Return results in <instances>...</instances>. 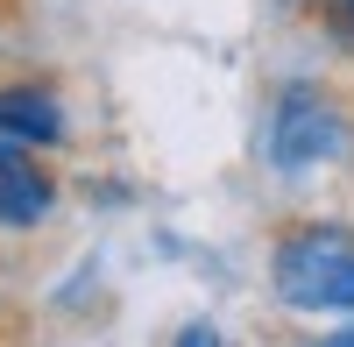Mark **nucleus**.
<instances>
[{"mask_svg":"<svg viewBox=\"0 0 354 347\" xmlns=\"http://www.w3.org/2000/svg\"><path fill=\"white\" fill-rule=\"evenodd\" d=\"M262 163L277 170L283 185L326 178V170L354 163V106L319 78H283L270 113H262Z\"/></svg>","mask_w":354,"mask_h":347,"instance_id":"1","label":"nucleus"},{"mask_svg":"<svg viewBox=\"0 0 354 347\" xmlns=\"http://www.w3.org/2000/svg\"><path fill=\"white\" fill-rule=\"evenodd\" d=\"M312 21H319V36H326L340 57H354V0H305Z\"/></svg>","mask_w":354,"mask_h":347,"instance_id":"5","label":"nucleus"},{"mask_svg":"<svg viewBox=\"0 0 354 347\" xmlns=\"http://www.w3.org/2000/svg\"><path fill=\"white\" fill-rule=\"evenodd\" d=\"M50 213H57V178L21 142H0V227H43Z\"/></svg>","mask_w":354,"mask_h":347,"instance_id":"4","label":"nucleus"},{"mask_svg":"<svg viewBox=\"0 0 354 347\" xmlns=\"http://www.w3.org/2000/svg\"><path fill=\"white\" fill-rule=\"evenodd\" d=\"M0 142H21V149H64V142H71L64 100H57L43 78L0 85Z\"/></svg>","mask_w":354,"mask_h":347,"instance_id":"3","label":"nucleus"},{"mask_svg":"<svg viewBox=\"0 0 354 347\" xmlns=\"http://www.w3.org/2000/svg\"><path fill=\"white\" fill-rule=\"evenodd\" d=\"M220 340V326L213 319H192V326H177V347H213Z\"/></svg>","mask_w":354,"mask_h":347,"instance_id":"6","label":"nucleus"},{"mask_svg":"<svg viewBox=\"0 0 354 347\" xmlns=\"http://www.w3.org/2000/svg\"><path fill=\"white\" fill-rule=\"evenodd\" d=\"M333 347H354V319H347V326H333Z\"/></svg>","mask_w":354,"mask_h":347,"instance_id":"7","label":"nucleus"},{"mask_svg":"<svg viewBox=\"0 0 354 347\" xmlns=\"http://www.w3.org/2000/svg\"><path fill=\"white\" fill-rule=\"evenodd\" d=\"M270 291L298 319H354V227L298 220L270 248Z\"/></svg>","mask_w":354,"mask_h":347,"instance_id":"2","label":"nucleus"}]
</instances>
